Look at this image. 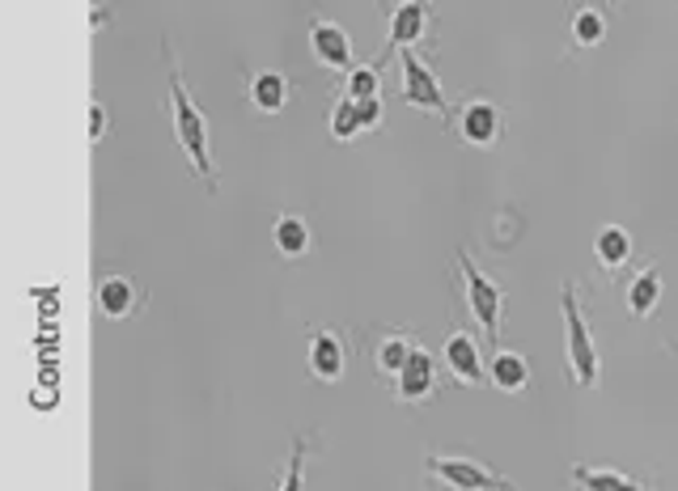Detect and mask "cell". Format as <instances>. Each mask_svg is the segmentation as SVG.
<instances>
[{"label":"cell","mask_w":678,"mask_h":491,"mask_svg":"<svg viewBox=\"0 0 678 491\" xmlns=\"http://www.w3.org/2000/svg\"><path fill=\"white\" fill-rule=\"evenodd\" d=\"M657 305H662V271L657 267H644V271L632 275V284H628V309L637 318H649V314H657Z\"/></svg>","instance_id":"cell-19"},{"label":"cell","mask_w":678,"mask_h":491,"mask_svg":"<svg viewBox=\"0 0 678 491\" xmlns=\"http://www.w3.org/2000/svg\"><path fill=\"white\" fill-rule=\"evenodd\" d=\"M411 356H416V340L407 331H391V335H382L378 347H373V369L386 373V378H399Z\"/></svg>","instance_id":"cell-18"},{"label":"cell","mask_w":678,"mask_h":491,"mask_svg":"<svg viewBox=\"0 0 678 491\" xmlns=\"http://www.w3.org/2000/svg\"><path fill=\"white\" fill-rule=\"evenodd\" d=\"M429 35V4H416V0H407V4H395V13H391V38H386V51L373 60V69L382 73V64L395 56V51H416L420 42Z\"/></svg>","instance_id":"cell-9"},{"label":"cell","mask_w":678,"mask_h":491,"mask_svg":"<svg viewBox=\"0 0 678 491\" xmlns=\"http://www.w3.org/2000/svg\"><path fill=\"white\" fill-rule=\"evenodd\" d=\"M568 483L581 491H662L640 483L632 475H624V470H615V466H572L568 470Z\"/></svg>","instance_id":"cell-14"},{"label":"cell","mask_w":678,"mask_h":491,"mask_svg":"<svg viewBox=\"0 0 678 491\" xmlns=\"http://www.w3.org/2000/svg\"><path fill=\"white\" fill-rule=\"evenodd\" d=\"M437 381H441V365L433 352L416 347V356L407 360L399 378H395V398L399 403H429L437 394Z\"/></svg>","instance_id":"cell-10"},{"label":"cell","mask_w":678,"mask_h":491,"mask_svg":"<svg viewBox=\"0 0 678 491\" xmlns=\"http://www.w3.org/2000/svg\"><path fill=\"white\" fill-rule=\"evenodd\" d=\"M348 360H353V343L344 340L340 331L319 327V331L310 335V352H306V369H310V378L340 381L344 373H348Z\"/></svg>","instance_id":"cell-6"},{"label":"cell","mask_w":678,"mask_h":491,"mask_svg":"<svg viewBox=\"0 0 678 491\" xmlns=\"http://www.w3.org/2000/svg\"><path fill=\"white\" fill-rule=\"evenodd\" d=\"M602 38H606V13L599 4H581L572 13V42L577 47H599Z\"/></svg>","instance_id":"cell-21"},{"label":"cell","mask_w":678,"mask_h":491,"mask_svg":"<svg viewBox=\"0 0 678 491\" xmlns=\"http://www.w3.org/2000/svg\"><path fill=\"white\" fill-rule=\"evenodd\" d=\"M458 271H463L467 314L476 318L479 331L496 343V340H501V314H505V289H501L492 275H483V271H479V263L471 259V255H467V250H458Z\"/></svg>","instance_id":"cell-4"},{"label":"cell","mask_w":678,"mask_h":491,"mask_svg":"<svg viewBox=\"0 0 678 491\" xmlns=\"http://www.w3.org/2000/svg\"><path fill=\"white\" fill-rule=\"evenodd\" d=\"M357 107H360V127H365V132L382 127V119H386V107H382V98H369V102H357Z\"/></svg>","instance_id":"cell-24"},{"label":"cell","mask_w":678,"mask_h":491,"mask_svg":"<svg viewBox=\"0 0 678 491\" xmlns=\"http://www.w3.org/2000/svg\"><path fill=\"white\" fill-rule=\"evenodd\" d=\"M344 98H353V102L382 98V73H378L373 64H357L353 73L344 76Z\"/></svg>","instance_id":"cell-23"},{"label":"cell","mask_w":678,"mask_h":491,"mask_svg":"<svg viewBox=\"0 0 678 491\" xmlns=\"http://www.w3.org/2000/svg\"><path fill=\"white\" fill-rule=\"evenodd\" d=\"M310 56L319 60L326 73H353L357 69V47L340 22H315L310 26Z\"/></svg>","instance_id":"cell-7"},{"label":"cell","mask_w":678,"mask_h":491,"mask_svg":"<svg viewBox=\"0 0 678 491\" xmlns=\"http://www.w3.org/2000/svg\"><path fill=\"white\" fill-rule=\"evenodd\" d=\"M107 111H102V102H89V140L94 145H102V136H107Z\"/></svg>","instance_id":"cell-25"},{"label":"cell","mask_w":678,"mask_h":491,"mask_svg":"<svg viewBox=\"0 0 678 491\" xmlns=\"http://www.w3.org/2000/svg\"><path fill=\"white\" fill-rule=\"evenodd\" d=\"M594 259H599V267L606 275L624 271V267L632 263V233L624 225L599 229V237H594Z\"/></svg>","instance_id":"cell-17"},{"label":"cell","mask_w":678,"mask_h":491,"mask_svg":"<svg viewBox=\"0 0 678 491\" xmlns=\"http://www.w3.org/2000/svg\"><path fill=\"white\" fill-rule=\"evenodd\" d=\"M488 381L501 390V394H521L530 385V360L521 352L509 347H496L492 360H488Z\"/></svg>","instance_id":"cell-15"},{"label":"cell","mask_w":678,"mask_h":491,"mask_svg":"<svg viewBox=\"0 0 678 491\" xmlns=\"http://www.w3.org/2000/svg\"><path fill=\"white\" fill-rule=\"evenodd\" d=\"M145 302V293H140V284L132 280V275H102L98 280V289H94V305H98V314L102 318H111V322H123V318H132L136 309Z\"/></svg>","instance_id":"cell-12"},{"label":"cell","mask_w":678,"mask_h":491,"mask_svg":"<svg viewBox=\"0 0 678 491\" xmlns=\"http://www.w3.org/2000/svg\"><path fill=\"white\" fill-rule=\"evenodd\" d=\"M272 246H276L280 259H306L310 246H315V233H310V225L301 217L280 212L276 221H272Z\"/></svg>","instance_id":"cell-16"},{"label":"cell","mask_w":678,"mask_h":491,"mask_svg":"<svg viewBox=\"0 0 678 491\" xmlns=\"http://www.w3.org/2000/svg\"><path fill=\"white\" fill-rule=\"evenodd\" d=\"M246 94H250V107L259 114H280L293 98V81L276 69H259L246 81Z\"/></svg>","instance_id":"cell-13"},{"label":"cell","mask_w":678,"mask_h":491,"mask_svg":"<svg viewBox=\"0 0 678 491\" xmlns=\"http://www.w3.org/2000/svg\"><path fill=\"white\" fill-rule=\"evenodd\" d=\"M424 479L445 491H518L501 470L463 454H429L424 457Z\"/></svg>","instance_id":"cell-3"},{"label":"cell","mask_w":678,"mask_h":491,"mask_svg":"<svg viewBox=\"0 0 678 491\" xmlns=\"http://www.w3.org/2000/svg\"><path fill=\"white\" fill-rule=\"evenodd\" d=\"M441 365L458 385H479L488 378V360L479 356V340L471 331H449L441 343Z\"/></svg>","instance_id":"cell-8"},{"label":"cell","mask_w":678,"mask_h":491,"mask_svg":"<svg viewBox=\"0 0 678 491\" xmlns=\"http://www.w3.org/2000/svg\"><path fill=\"white\" fill-rule=\"evenodd\" d=\"M399 73H403V98H407V107H416V111H424V114H437V119L449 114L445 89H441L437 73L429 69V60H424L420 51H403Z\"/></svg>","instance_id":"cell-5"},{"label":"cell","mask_w":678,"mask_h":491,"mask_svg":"<svg viewBox=\"0 0 678 491\" xmlns=\"http://www.w3.org/2000/svg\"><path fill=\"white\" fill-rule=\"evenodd\" d=\"M326 127H331V136H335V140H344V145H348V140H357L360 132H365V127H360V107L353 102V98H344V94H340V98L331 102Z\"/></svg>","instance_id":"cell-20"},{"label":"cell","mask_w":678,"mask_h":491,"mask_svg":"<svg viewBox=\"0 0 678 491\" xmlns=\"http://www.w3.org/2000/svg\"><path fill=\"white\" fill-rule=\"evenodd\" d=\"M315 450L310 437H297L293 450H288V462H284V479L276 483V491H306V457Z\"/></svg>","instance_id":"cell-22"},{"label":"cell","mask_w":678,"mask_h":491,"mask_svg":"<svg viewBox=\"0 0 678 491\" xmlns=\"http://www.w3.org/2000/svg\"><path fill=\"white\" fill-rule=\"evenodd\" d=\"M454 127H458V136H463L467 145L488 149V145H496V140H501V111H496L488 98H471V102H463V107H458V114H454Z\"/></svg>","instance_id":"cell-11"},{"label":"cell","mask_w":678,"mask_h":491,"mask_svg":"<svg viewBox=\"0 0 678 491\" xmlns=\"http://www.w3.org/2000/svg\"><path fill=\"white\" fill-rule=\"evenodd\" d=\"M170 123H174V145L187 152L192 170L217 191L221 179H217V157H212V136H208V114L196 107L178 64H170Z\"/></svg>","instance_id":"cell-1"},{"label":"cell","mask_w":678,"mask_h":491,"mask_svg":"<svg viewBox=\"0 0 678 491\" xmlns=\"http://www.w3.org/2000/svg\"><path fill=\"white\" fill-rule=\"evenodd\" d=\"M559 305H564V356H568V378L581 390H594L602 373L599 343L590 335V318L577 302V284H559Z\"/></svg>","instance_id":"cell-2"}]
</instances>
